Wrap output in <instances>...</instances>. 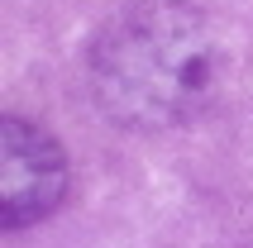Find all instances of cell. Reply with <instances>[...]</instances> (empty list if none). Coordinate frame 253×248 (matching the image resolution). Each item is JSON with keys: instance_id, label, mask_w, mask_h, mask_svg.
I'll return each instance as SVG.
<instances>
[{"instance_id": "obj_1", "label": "cell", "mask_w": 253, "mask_h": 248, "mask_svg": "<svg viewBox=\"0 0 253 248\" xmlns=\"http://www.w3.org/2000/svg\"><path fill=\"white\" fill-rule=\"evenodd\" d=\"M225 86L220 34L196 5L143 0L91 43V91L129 129H177L215 105Z\"/></svg>"}, {"instance_id": "obj_2", "label": "cell", "mask_w": 253, "mask_h": 248, "mask_svg": "<svg viewBox=\"0 0 253 248\" xmlns=\"http://www.w3.org/2000/svg\"><path fill=\"white\" fill-rule=\"evenodd\" d=\"M67 196V158L57 138L39 124L5 115L0 120V224L24 229L48 220Z\"/></svg>"}]
</instances>
